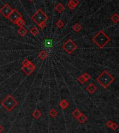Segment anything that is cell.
I'll return each instance as SVG.
<instances>
[{
    "mask_svg": "<svg viewBox=\"0 0 119 133\" xmlns=\"http://www.w3.org/2000/svg\"><path fill=\"white\" fill-rule=\"evenodd\" d=\"M31 19L39 26L40 24L46 22L48 20V16L42 10L38 9L36 12V13L31 16Z\"/></svg>",
    "mask_w": 119,
    "mask_h": 133,
    "instance_id": "277c9868",
    "label": "cell"
},
{
    "mask_svg": "<svg viewBox=\"0 0 119 133\" xmlns=\"http://www.w3.org/2000/svg\"><path fill=\"white\" fill-rule=\"evenodd\" d=\"M113 130H117V128H118V124H116V123H114L113 122V123H112V125H111V126L110 127Z\"/></svg>",
    "mask_w": 119,
    "mask_h": 133,
    "instance_id": "484cf974",
    "label": "cell"
},
{
    "mask_svg": "<svg viewBox=\"0 0 119 133\" xmlns=\"http://www.w3.org/2000/svg\"><path fill=\"white\" fill-rule=\"evenodd\" d=\"M38 57L41 60H45L47 57V54L46 53V52L45 50H42L38 54Z\"/></svg>",
    "mask_w": 119,
    "mask_h": 133,
    "instance_id": "5bb4252c",
    "label": "cell"
},
{
    "mask_svg": "<svg viewBox=\"0 0 119 133\" xmlns=\"http://www.w3.org/2000/svg\"><path fill=\"white\" fill-rule=\"evenodd\" d=\"M33 116L34 117V118H36V119H38V118H39L40 117L42 116V113H41V112L38 110H36L34 112H33Z\"/></svg>",
    "mask_w": 119,
    "mask_h": 133,
    "instance_id": "9a60e30c",
    "label": "cell"
},
{
    "mask_svg": "<svg viewBox=\"0 0 119 133\" xmlns=\"http://www.w3.org/2000/svg\"><path fill=\"white\" fill-rule=\"evenodd\" d=\"M81 114V112L79 111L78 109H77V110H75L73 112V113H72V115L74 116V117H75L76 118H77V117H79V116Z\"/></svg>",
    "mask_w": 119,
    "mask_h": 133,
    "instance_id": "ac0fdd59",
    "label": "cell"
},
{
    "mask_svg": "<svg viewBox=\"0 0 119 133\" xmlns=\"http://www.w3.org/2000/svg\"><path fill=\"white\" fill-rule=\"evenodd\" d=\"M46 47H52V41L51 40H46L45 43Z\"/></svg>",
    "mask_w": 119,
    "mask_h": 133,
    "instance_id": "cb8c5ba5",
    "label": "cell"
},
{
    "mask_svg": "<svg viewBox=\"0 0 119 133\" xmlns=\"http://www.w3.org/2000/svg\"><path fill=\"white\" fill-rule=\"evenodd\" d=\"M18 34H19V35H20L21 36H25L27 34V30L24 28V27H20V29H19V30H18Z\"/></svg>",
    "mask_w": 119,
    "mask_h": 133,
    "instance_id": "4fadbf2b",
    "label": "cell"
},
{
    "mask_svg": "<svg viewBox=\"0 0 119 133\" xmlns=\"http://www.w3.org/2000/svg\"><path fill=\"white\" fill-rule=\"evenodd\" d=\"M112 123H113V122H112L111 121H107V122L106 123V125L110 128V127L111 126V125H112Z\"/></svg>",
    "mask_w": 119,
    "mask_h": 133,
    "instance_id": "1f68e13d",
    "label": "cell"
},
{
    "mask_svg": "<svg viewBox=\"0 0 119 133\" xmlns=\"http://www.w3.org/2000/svg\"><path fill=\"white\" fill-rule=\"evenodd\" d=\"M63 49L68 54H72L75 50L77 49V45L72 40V39H68L63 45Z\"/></svg>",
    "mask_w": 119,
    "mask_h": 133,
    "instance_id": "5b68a950",
    "label": "cell"
},
{
    "mask_svg": "<svg viewBox=\"0 0 119 133\" xmlns=\"http://www.w3.org/2000/svg\"><path fill=\"white\" fill-rule=\"evenodd\" d=\"M82 75H83V77H84L85 78V79L86 80V82H87L88 80H89V79H91V76H90V75H88V74L87 73H84V74H83Z\"/></svg>",
    "mask_w": 119,
    "mask_h": 133,
    "instance_id": "83f0119b",
    "label": "cell"
},
{
    "mask_svg": "<svg viewBox=\"0 0 119 133\" xmlns=\"http://www.w3.org/2000/svg\"><path fill=\"white\" fill-rule=\"evenodd\" d=\"M50 116H51V117H54L55 116H57V110H55V109H52L51 110H50Z\"/></svg>",
    "mask_w": 119,
    "mask_h": 133,
    "instance_id": "44dd1931",
    "label": "cell"
},
{
    "mask_svg": "<svg viewBox=\"0 0 119 133\" xmlns=\"http://www.w3.org/2000/svg\"><path fill=\"white\" fill-rule=\"evenodd\" d=\"M92 40L97 45V46L102 49L110 41V38L102 30H100Z\"/></svg>",
    "mask_w": 119,
    "mask_h": 133,
    "instance_id": "6da1fadb",
    "label": "cell"
},
{
    "mask_svg": "<svg viewBox=\"0 0 119 133\" xmlns=\"http://www.w3.org/2000/svg\"><path fill=\"white\" fill-rule=\"evenodd\" d=\"M1 104L8 112H11L18 105V103L12 95H8L1 102Z\"/></svg>",
    "mask_w": 119,
    "mask_h": 133,
    "instance_id": "3957f363",
    "label": "cell"
},
{
    "mask_svg": "<svg viewBox=\"0 0 119 133\" xmlns=\"http://www.w3.org/2000/svg\"><path fill=\"white\" fill-rule=\"evenodd\" d=\"M68 8H70V9H72V10H73V9H75V7H76V6H75L73 4H71V3H70V2L68 3Z\"/></svg>",
    "mask_w": 119,
    "mask_h": 133,
    "instance_id": "f546056e",
    "label": "cell"
},
{
    "mask_svg": "<svg viewBox=\"0 0 119 133\" xmlns=\"http://www.w3.org/2000/svg\"><path fill=\"white\" fill-rule=\"evenodd\" d=\"M3 130H4V128L1 126V125H0V133H1L2 131H3Z\"/></svg>",
    "mask_w": 119,
    "mask_h": 133,
    "instance_id": "d6a6232c",
    "label": "cell"
},
{
    "mask_svg": "<svg viewBox=\"0 0 119 133\" xmlns=\"http://www.w3.org/2000/svg\"><path fill=\"white\" fill-rule=\"evenodd\" d=\"M63 22L61 20H58L57 22H56V26L58 27V28H61V27H63Z\"/></svg>",
    "mask_w": 119,
    "mask_h": 133,
    "instance_id": "7402d4cb",
    "label": "cell"
},
{
    "mask_svg": "<svg viewBox=\"0 0 119 133\" xmlns=\"http://www.w3.org/2000/svg\"><path fill=\"white\" fill-rule=\"evenodd\" d=\"M13 8L8 4H6L1 8H0V13L6 18H8L9 16L13 11Z\"/></svg>",
    "mask_w": 119,
    "mask_h": 133,
    "instance_id": "8992f818",
    "label": "cell"
},
{
    "mask_svg": "<svg viewBox=\"0 0 119 133\" xmlns=\"http://www.w3.org/2000/svg\"><path fill=\"white\" fill-rule=\"evenodd\" d=\"M111 20L114 22V23H118L119 21V16L118 13H115L111 17Z\"/></svg>",
    "mask_w": 119,
    "mask_h": 133,
    "instance_id": "2e32d148",
    "label": "cell"
},
{
    "mask_svg": "<svg viewBox=\"0 0 119 133\" xmlns=\"http://www.w3.org/2000/svg\"><path fill=\"white\" fill-rule=\"evenodd\" d=\"M77 119L78 120V121H79V123H84V122L86 121V120H87V117H86L84 114H81L80 116H79V117L77 118Z\"/></svg>",
    "mask_w": 119,
    "mask_h": 133,
    "instance_id": "7c38bea8",
    "label": "cell"
},
{
    "mask_svg": "<svg viewBox=\"0 0 119 133\" xmlns=\"http://www.w3.org/2000/svg\"><path fill=\"white\" fill-rule=\"evenodd\" d=\"M96 89H97L96 86L93 83L89 84V85L86 87V90H87L90 94H93V93L96 91Z\"/></svg>",
    "mask_w": 119,
    "mask_h": 133,
    "instance_id": "ba28073f",
    "label": "cell"
},
{
    "mask_svg": "<svg viewBox=\"0 0 119 133\" xmlns=\"http://www.w3.org/2000/svg\"><path fill=\"white\" fill-rule=\"evenodd\" d=\"M27 67H29L30 69H31V70H33L34 71L35 70V69H36V66L31 63V62H30L29 63V65L27 66Z\"/></svg>",
    "mask_w": 119,
    "mask_h": 133,
    "instance_id": "4316f807",
    "label": "cell"
},
{
    "mask_svg": "<svg viewBox=\"0 0 119 133\" xmlns=\"http://www.w3.org/2000/svg\"><path fill=\"white\" fill-rule=\"evenodd\" d=\"M46 25H47V24H46V22H42V24H40L39 25V27L41 29H45V28L46 27Z\"/></svg>",
    "mask_w": 119,
    "mask_h": 133,
    "instance_id": "4dcf8cb0",
    "label": "cell"
},
{
    "mask_svg": "<svg viewBox=\"0 0 119 133\" xmlns=\"http://www.w3.org/2000/svg\"><path fill=\"white\" fill-rule=\"evenodd\" d=\"M73 29L76 31V32H79V31L81 29V24H79V23H76L74 26H73Z\"/></svg>",
    "mask_w": 119,
    "mask_h": 133,
    "instance_id": "d6986e66",
    "label": "cell"
},
{
    "mask_svg": "<svg viewBox=\"0 0 119 133\" xmlns=\"http://www.w3.org/2000/svg\"><path fill=\"white\" fill-rule=\"evenodd\" d=\"M22 15L20 12L16 10V9H13L12 13H11V15L8 17V19L10 20V21L14 24H16V22L19 20L20 19L22 18Z\"/></svg>",
    "mask_w": 119,
    "mask_h": 133,
    "instance_id": "52a82bcc",
    "label": "cell"
},
{
    "mask_svg": "<svg viewBox=\"0 0 119 133\" xmlns=\"http://www.w3.org/2000/svg\"><path fill=\"white\" fill-rule=\"evenodd\" d=\"M68 105H69V103L67 102L66 100H62L59 103V106L61 107V109H63V110L66 109L68 107Z\"/></svg>",
    "mask_w": 119,
    "mask_h": 133,
    "instance_id": "8fae6325",
    "label": "cell"
},
{
    "mask_svg": "<svg viewBox=\"0 0 119 133\" xmlns=\"http://www.w3.org/2000/svg\"><path fill=\"white\" fill-rule=\"evenodd\" d=\"M15 24L18 25L20 27H22L25 24V22H24V20L22 19V18H21V19L19 20L16 22Z\"/></svg>",
    "mask_w": 119,
    "mask_h": 133,
    "instance_id": "ffe728a7",
    "label": "cell"
},
{
    "mask_svg": "<svg viewBox=\"0 0 119 133\" xmlns=\"http://www.w3.org/2000/svg\"><path fill=\"white\" fill-rule=\"evenodd\" d=\"M30 32L34 35V36H36L39 34V30L36 27H34L31 29L30 30Z\"/></svg>",
    "mask_w": 119,
    "mask_h": 133,
    "instance_id": "e0dca14e",
    "label": "cell"
},
{
    "mask_svg": "<svg viewBox=\"0 0 119 133\" xmlns=\"http://www.w3.org/2000/svg\"><path fill=\"white\" fill-rule=\"evenodd\" d=\"M21 70H22L25 74H27V75H30L34 72L33 70L30 69V68H29V67H27V66H22V67L21 68Z\"/></svg>",
    "mask_w": 119,
    "mask_h": 133,
    "instance_id": "9c48e42d",
    "label": "cell"
},
{
    "mask_svg": "<svg viewBox=\"0 0 119 133\" xmlns=\"http://www.w3.org/2000/svg\"><path fill=\"white\" fill-rule=\"evenodd\" d=\"M30 62H31V61H29L27 59H25L23 60V61L22 62V66H27Z\"/></svg>",
    "mask_w": 119,
    "mask_h": 133,
    "instance_id": "d4e9b609",
    "label": "cell"
},
{
    "mask_svg": "<svg viewBox=\"0 0 119 133\" xmlns=\"http://www.w3.org/2000/svg\"><path fill=\"white\" fill-rule=\"evenodd\" d=\"M55 9H56V11H57L59 13H62V12L65 10V7H64V6L62 5V4L59 3V4H57V6H55Z\"/></svg>",
    "mask_w": 119,
    "mask_h": 133,
    "instance_id": "30bf717a",
    "label": "cell"
},
{
    "mask_svg": "<svg viewBox=\"0 0 119 133\" xmlns=\"http://www.w3.org/2000/svg\"><path fill=\"white\" fill-rule=\"evenodd\" d=\"M29 1H33L34 0H29Z\"/></svg>",
    "mask_w": 119,
    "mask_h": 133,
    "instance_id": "836d02e7",
    "label": "cell"
},
{
    "mask_svg": "<svg viewBox=\"0 0 119 133\" xmlns=\"http://www.w3.org/2000/svg\"><path fill=\"white\" fill-rule=\"evenodd\" d=\"M77 80L79 81L81 84H84L85 82H86V80L85 79V78L83 77V75H81L77 78Z\"/></svg>",
    "mask_w": 119,
    "mask_h": 133,
    "instance_id": "603a6c76",
    "label": "cell"
},
{
    "mask_svg": "<svg viewBox=\"0 0 119 133\" xmlns=\"http://www.w3.org/2000/svg\"><path fill=\"white\" fill-rule=\"evenodd\" d=\"M96 81L102 87L106 89L114 81V78L107 71L104 70L98 77V78L96 79Z\"/></svg>",
    "mask_w": 119,
    "mask_h": 133,
    "instance_id": "7a4b0ae2",
    "label": "cell"
},
{
    "mask_svg": "<svg viewBox=\"0 0 119 133\" xmlns=\"http://www.w3.org/2000/svg\"><path fill=\"white\" fill-rule=\"evenodd\" d=\"M69 2L71 3L72 4H73L75 6H77L78 5V4H79V1L78 0H70Z\"/></svg>",
    "mask_w": 119,
    "mask_h": 133,
    "instance_id": "f1b7e54d",
    "label": "cell"
}]
</instances>
